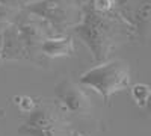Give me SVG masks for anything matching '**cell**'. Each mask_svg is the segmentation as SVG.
<instances>
[{
  "label": "cell",
  "instance_id": "277c9868",
  "mask_svg": "<svg viewBox=\"0 0 151 136\" xmlns=\"http://www.w3.org/2000/svg\"><path fill=\"white\" fill-rule=\"evenodd\" d=\"M32 15L45 21L50 27L64 29L77 21V9L70 0H36L26 6Z\"/></svg>",
  "mask_w": 151,
  "mask_h": 136
},
{
  "label": "cell",
  "instance_id": "30bf717a",
  "mask_svg": "<svg viewBox=\"0 0 151 136\" xmlns=\"http://www.w3.org/2000/svg\"><path fill=\"white\" fill-rule=\"evenodd\" d=\"M15 18H17V11L12 8V5H8L0 0V24L8 26V24L14 23Z\"/></svg>",
  "mask_w": 151,
  "mask_h": 136
},
{
  "label": "cell",
  "instance_id": "5b68a950",
  "mask_svg": "<svg viewBox=\"0 0 151 136\" xmlns=\"http://www.w3.org/2000/svg\"><path fill=\"white\" fill-rule=\"evenodd\" d=\"M55 100L62 106L68 115L89 117L94 110V104L89 94L80 85L73 80H62L55 89Z\"/></svg>",
  "mask_w": 151,
  "mask_h": 136
},
{
  "label": "cell",
  "instance_id": "ba28073f",
  "mask_svg": "<svg viewBox=\"0 0 151 136\" xmlns=\"http://www.w3.org/2000/svg\"><path fill=\"white\" fill-rule=\"evenodd\" d=\"M76 52L74 41L70 35H55L45 38L40 45V55L47 58H67Z\"/></svg>",
  "mask_w": 151,
  "mask_h": 136
},
{
  "label": "cell",
  "instance_id": "5bb4252c",
  "mask_svg": "<svg viewBox=\"0 0 151 136\" xmlns=\"http://www.w3.org/2000/svg\"><path fill=\"white\" fill-rule=\"evenodd\" d=\"M68 136H85V135H83V133H80V132H76V130H73V132H71Z\"/></svg>",
  "mask_w": 151,
  "mask_h": 136
},
{
  "label": "cell",
  "instance_id": "8992f818",
  "mask_svg": "<svg viewBox=\"0 0 151 136\" xmlns=\"http://www.w3.org/2000/svg\"><path fill=\"white\" fill-rule=\"evenodd\" d=\"M14 24L17 27V32L20 35V38L26 47V50L29 53V59L35 60V56L40 55V45L45 38L55 36V33L50 32V27L45 21L41 18H38L35 15H26L21 18H15Z\"/></svg>",
  "mask_w": 151,
  "mask_h": 136
},
{
  "label": "cell",
  "instance_id": "9a60e30c",
  "mask_svg": "<svg viewBox=\"0 0 151 136\" xmlns=\"http://www.w3.org/2000/svg\"><path fill=\"white\" fill-rule=\"evenodd\" d=\"M2 45H3V36H2V32H0V55H2ZM2 62V59H0Z\"/></svg>",
  "mask_w": 151,
  "mask_h": 136
},
{
  "label": "cell",
  "instance_id": "2e32d148",
  "mask_svg": "<svg viewBox=\"0 0 151 136\" xmlns=\"http://www.w3.org/2000/svg\"><path fill=\"white\" fill-rule=\"evenodd\" d=\"M6 26H5V24H0V32H3V29H5Z\"/></svg>",
  "mask_w": 151,
  "mask_h": 136
},
{
  "label": "cell",
  "instance_id": "52a82bcc",
  "mask_svg": "<svg viewBox=\"0 0 151 136\" xmlns=\"http://www.w3.org/2000/svg\"><path fill=\"white\" fill-rule=\"evenodd\" d=\"M2 36H3V45H2V55H0L2 60H17L29 58V53L20 38L14 23L8 24L3 29Z\"/></svg>",
  "mask_w": 151,
  "mask_h": 136
},
{
  "label": "cell",
  "instance_id": "9c48e42d",
  "mask_svg": "<svg viewBox=\"0 0 151 136\" xmlns=\"http://www.w3.org/2000/svg\"><path fill=\"white\" fill-rule=\"evenodd\" d=\"M132 98L137 106H147L150 98V86L145 83H136L132 86Z\"/></svg>",
  "mask_w": 151,
  "mask_h": 136
},
{
  "label": "cell",
  "instance_id": "8fae6325",
  "mask_svg": "<svg viewBox=\"0 0 151 136\" xmlns=\"http://www.w3.org/2000/svg\"><path fill=\"white\" fill-rule=\"evenodd\" d=\"M113 5H115V0H92V11L98 14H107L113 9Z\"/></svg>",
  "mask_w": 151,
  "mask_h": 136
},
{
  "label": "cell",
  "instance_id": "3957f363",
  "mask_svg": "<svg viewBox=\"0 0 151 136\" xmlns=\"http://www.w3.org/2000/svg\"><path fill=\"white\" fill-rule=\"evenodd\" d=\"M115 23L106 14L88 11L82 18V23L76 26V32L82 41L92 50L97 60H104L115 41Z\"/></svg>",
  "mask_w": 151,
  "mask_h": 136
},
{
  "label": "cell",
  "instance_id": "6da1fadb",
  "mask_svg": "<svg viewBox=\"0 0 151 136\" xmlns=\"http://www.w3.org/2000/svg\"><path fill=\"white\" fill-rule=\"evenodd\" d=\"M68 114L55 101H38L27 119L18 127L17 136H68L73 130Z\"/></svg>",
  "mask_w": 151,
  "mask_h": 136
},
{
  "label": "cell",
  "instance_id": "7a4b0ae2",
  "mask_svg": "<svg viewBox=\"0 0 151 136\" xmlns=\"http://www.w3.org/2000/svg\"><path fill=\"white\" fill-rule=\"evenodd\" d=\"M79 85L98 92L106 101L130 86V67L124 60H112L88 70L79 77Z\"/></svg>",
  "mask_w": 151,
  "mask_h": 136
},
{
  "label": "cell",
  "instance_id": "7c38bea8",
  "mask_svg": "<svg viewBox=\"0 0 151 136\" xmlns=\"http://www.w3.org/2000/svg\"><path fill=\"white\" fill-rule=\"evenodd\" d=\"M20 100L21 101H18V107L23 112H32L38 103V101H33V98H30V97H20Z\"/></svg>",
  "mask_w": 151,
  "mask_h": 136
},
{
  "label": "cell",
  "instance_id": "4fadbf2b",
  "mask_svg": "<svg viewBox=\"0 0 151 136\" xmlns=\"http://www.w3.org/2000/svg\"><path fill=\"white\" fill-rule=\"evenodd\" d=\"M148 17H150V5H148V2H145L144 3V6L137 11V18H139L141 21H148Z\"/></svg>",
  "mask_w": 151,
  "mask_h": 136
}]
</instances>
